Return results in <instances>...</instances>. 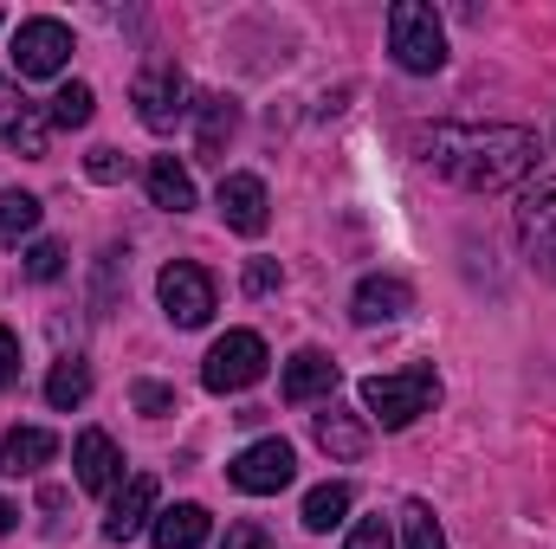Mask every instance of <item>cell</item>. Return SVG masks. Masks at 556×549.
Instances as JSON below:
<instances>
[{
    "mask_svg": "<svg viewBox=\"0 0 556 549\" xmlns=\"http://www.w3.org/2000/svg\"><path fill=\"white\" fill-rule=\"evenodd\" d=\"M538 130L525 124H433L420 130V162L466 194H498L538 168Z\"/></svg>",
    "mask_w": 556,
    "mask_h": 549,
    "instance_id": "1",
    "label": "cell"
},
{
    "mask_svg": "<svg viewBox=\"0 0 556 549\" xmlns=\"http://www.w3.org/2000/svg\"><path fill=\"white\" fill-rule=\"evenodd\" d=\"M155 291H162V310H168L175 330H201V323L214 317V278L201 272V266H188V259L162 266Z\"/></svg>",
    "mask_w": 556,
    "mask_h": 549,
    "instance_id": "5",
    "label": "cell"
},
{
    "mask_svg": "<svg viewBox=\"0 0 556 549\" xmlns=\"http://www.w3.org/2000/svg\"><path fill=\"white\" fill-rule=\"evenodd\" d=\"M65 59H72V26L65 20H20V33H13L20 78H59Z\"/></svg>",
    "mask_w": 556,
    "mask_h": 549,
    "instance_id": "6",
    "label": "cell"
},
{
    "mask_svg": "<svg viewBox=\"0 0 556 549\" xmlns=\"http://www.w3.org/2000/svg\"><path fill=\"white\" fill-rule=\"evenodd\" d=\"M330 388H337V362H330L324 349H298V356L285 362L278 395H285L291 408H304V401H317V395H330Z\"/></svg>",
    "mask_w": 556,
    "mask_h": 549,
    "instance_id": "15",
    "label": "cell"
},
{
    "mask_svg": "<svg viewBox=\"0 0 556 549\" xmlns=\"http://www.w3.org/2000/svg\"><path fill=\"white\" fill-rule=\"evenodd\" d=\"M518 240L531 253V266L556 278V175H544L525 201H518Z\"/></svg>",
    "mask_w": 556,
    "mask_h": 549,
    "instance_id": "8",
    "label": "cell"
},
{
    "mask_svg": "<svg viewBox=\"0 0 556 549\" xmlns=\"http://www.w3.org/2000/svg\"><path fill=\"white\" fill-rule=\"evenodd\" d=\"M85 175H91V181H117V175H124V155H117V149H91Z\"/></svg>",
    "mask_w": 556,
    "mask_h": 549,
    "instance_id": "29",
    "label": "cell"
},
{
    "mask_svg": "<svg viewBox=\"0 0 556 549\" xmlns=\"http://www.w3.org/2000/svg\"><path fill=\"white\" fill-rule=\"evenodd\" d=\"M343 549H395V537H389V524L382 518H363L356 531H350V544Z\"/></svg>",
    "mask_w": 556,
    "mask_h": 549,
    "instance_id": "28",
    "label": "cell"
},
{
    "mask_svg": "<svg viewBox=\"0 0 556 549\" xmlns=\"http://www.w3.org/2000/svg\"><path fill=\"white\" fill-rule=\"evenodd\" d=\"M343 518H350V485H337V478H330V485H317V491L304 498V531H317V537H324V531H337Z\"/></svg>",
    "mask_w": 556,
    "mask_h": 549,
    "instance_id": "22",
    "label": "cell"
},
{
    "mask_svg": "<svg viewBox=\"0 0 556 549\" xmlns=\"http://www.w3.org/2000/svg\"><path fill=\"white\" fill-rule=\"evenodd\" d=\"M91 111H98L91 85H78V78H72V85H59V98H52V111H46V117H52L59 130H85V124H91Z\"/></svg>",
    "mask_w": 556,
    "mask_h": 549,
    "instance_id": "24",
    "label": "cell"
},
{
    "mask_svg": "<svg viewBox=\"0 0 556 549\" xmlns=\"http://www.w3.org/2000/svg\"><path fill=\"white\" fill-rule=\"evenodd\" d=\"M402 544L408 549H446V537H440V524H433V511H427V505H408V511H402Z\"/></svg>",
    "mask_w": 556,
    "mask_h": 549,
    "instance_id": "25",
    "label": "cell"
},
{
    "mask_svg": "<svg viewBox=\"0 0 556 549\" xmlns=\"http://www.w3.org/2000/svg\"><path fill=\"white\" fill-rule=\"evenodd\" d=\"M220 549H273V537H266L260 524H233V531H227V544H220Z\"/></svg>",
    "mask_w": 556,
    "mask_h": 549,
    "instance_id": "31",
    "label": "cell"
},
{
    "mask_svg": "<svg viewBox=\"0 0 556 549\" xmlns=\"http://www.w3.org/2000/svg\"><path fill=\"white\" fill-rule=\"evenodd\" d=\"M13 375H20V336H13V330L0 323V388H7Z\"/></svg>",
    "mask_w": 556,
    "mask_h": 549,
    "instance_id": "30",
    "label": "cell"
},
{
    "mask_svg": "<svg viewBox=\"0 0 556 549\" xmlns=\"http://www.w3.org/2000/svg\"><path fill=\"white\" fill-rule=\"evenodd\" d=\"M130 98H137V117L155 130V137H162V130H175V124L194 111V104H188V78H181L175 65H149Z\"/></svg>",
    "mask_w": 556,
    "mask_h": 549,
    "instance_id": "9",
    "label": "cell"
},
{
    "mask_svg": "<svg viewBox=\"0 0 556 549\" xmlns=\"http://www.w3.org/2000/svg\"><path fill=\"white\" fill-rule=\"evenodd\" d=\"M59 272H65V246H59V240H39V246L26 253V278H39V284H52Z\"/></svg>",
    "mask_w": 556,
    "mask_h": 549,
    "instance_id": "26",
    "label": "cell"
},
{
    "mask_svg": "<svg viewBox=\"0 0 556 549\" xmlns=\"http://www.w3.org/2000/svg\"><path fill=\"white\" fill-rule=\"evenodd\" d=\"M142 181H149V201H155V207H168V214H188V207H194V181H188V168H181L175 155H155Z\"/></svg>",
    "mask_w": 556,
    "mask_h": 549,
    "instance_id": "19",
    "label": "cell"
},
{
    "mask_svg": "<svg viewBox=\"0 0 556 549\" xmlns=\"http://www.w3.org/2000/svg\"><path fill=\"white\" fill-rule=\"evenodd\" d=\"M85 395H91V362H78V356H65L52 375H46V401L65 413V408H85Z\"/></svg>",
    "mask_w": 556,
    "mask_h": 549,
    "instance_id": "21",
    "label": "cell"
},
{
    "mask_svg": "<svg viewBox=\"0 0 556 549\" xmlns=\"http://www.w3.org/2000/svg\"><path fill=\"white\" fill-rule=\"evenodd\" d=\"M317 446H324L330 459H363V452H369V426L343 408H324L317 413Z\"/></svg>",
    "mask_w": 556,
    "mask_h": 549,
    "instance_id": "18",
    "label": "cell"
},
{
    "mask_svg": "<svg viewBox=\"0 0 556 549\" xmlns=\"http://www.w3.org/2000/svg\"><path fill=\"white\" fill-rule=\"evenodd\" d=\"M389 52H395V65H402V72L433 78V72L446 65V26H440V13H433V7H420V0L389 7Z\"/></svg>",
    "mask_w": 556,
    "mask_h": 549,
    "instance_id": "3",
    "label": "cell"
},
{
    "mask_svg": "<svg viewBox=\"0 0 556 549\" xmlns=\"http://www.w3.org/2000/svg\"><path fill=\"white\" fill-rule=\"evenodd\" d=\"M260 375H266V336H260V330H227V336L207 349V362H201L207 395H240V388H253Z\"/></svg>",
    "mask_w": 556,
    "mask_h": 549,
    "instance_id": "4",
    "label": "cell"
},
{
    "mask_svg": "<svg viewBox=\"0 0 556 549\" xmlns=\"http://www.w3.org/2000/svg\"><path fill=\"white\" fill-rule=\"evenodd\" d=\"M72 465H78V485H85V491H111V485L124 478V452H117V439H111L104 426H85V433H78Z\"/></svg>",
    "mask_w": 556,
    "mask_h": 549,
    "instance_id": "13",
    "label": "cell"
},
{
    "mask_svg": "<svg viewBox=\"0 0 556 549\" xmlns=\"http://www.w3.org/2000/svg\"><path fill=\"white\" fill-rule=\"evenodd\" d=\"M26 233H39V201L20 194V188H7L0 194V246H20Z\"/></svg>",
    "mask_w": 556,
    "mask_h": 549,
    "instance_id": "23",
    "label": "cell"
},
{
    "mask_svg": "<svg viewBox=\"0 0 556 549\" xmlns=\"http://www.w3.org/2000/svg\"><path fill=\"white\" fill-rule=\"evenodd\" d=\"M415 310V291H408V278L395 272H369L356 284V304H350V317L363 323V330H376V323H402Z\"/></svg>",
    "mask_w": 556,
    "mask_h": 549,
    "instance_id": "11",
    "label": "cell"
},
{
    "mask_svg": "<svg viewBox=\"0 0 556 549\" xmlns=\"http://www.w3.org/2000/svg\"><path fill=\"white\" fill-rule=\"evenodd\" d=\"M130 401H137V413L162 420V413H175V388H162V382H137V388H130Z\"/></svg>",
    "mask_w": 556,
    "mask_h": 549,
    "instance_id": "27",
    "label": "cell"
},
{
    "mask_svg": "<svg viewBox=\"0 0 556 549\" xmlns=\"http://www.w3.org/2000/svg\"><path fill=\"white\" fill-rule=\"evenodd\" d=\"M207 531H214V518H207L201 505H168V511H155V524H149L155 549H201Z\"/></svg>",
    "mask_w": 556,
    "mask_h": 549,
    "instance_id": "16",
    "label": "cell"
},
{
    "mask_svg": "<svg viewBox=\"0 0 556 549\" xmlns=\"http://www.w3.org/2000/svg\"><path fill=\"white\" fill-rule=\"evenodd\" d=\"M52 452H59V433H46V426H13V433H7V446H0L7 472H39Z\"/></svg>",
    "mask_w": 556,
    "mask_h": 549,
    "instance_id": "20",
    "label": "cell"
},
{
    "mask_svg": "<svg viewBox=\"0 0 556 549\" xmlns=\"http://www.w3.org/2000/svg\"><path fill=\"white\" fill-rule=\"evenodd\" d=\"M155 524V478L137 472V478H124V491H117V505H111V518H104V537L111 544H130Z\"/></svg>",
    "mask_w": 556,
    "mask_h": 549,
    "instance_id": "14",
    "label": "cell"
},
{
    "mask_svg": "<svg viewBox=\"0 0 556 549\" xmlns=\"http://www.w3.org/2000/svg\"><path fill=\"white\" fill-rule=\"evenodd\" d=\"M0 142H7L13 155H33V162L52 149V117H46L39 104H26L7 78H0Z\"/></svg>",
    "mask_w": 556,
    "mask_h": 549,
    "instance_id": "10",
    "label": "cell"
},
{
    "mask_svg": "<svg viewBox=\"0 0 556 549\" xmlns=\"http://www.w3.org/2000/svg\"><path fill=\"white\" fill-rule=\"evenodd\" d=\"M220 220H227L233 233L260 240V233H266V220H273L266 181H260V175H227V181H220Z\"/></svg>",
    "mask_w": 556,
    "mask_h": 549,
    "instance_id": "12",
    "label": "cell"
},
{
    "mask_svg": "<svg viewBox=\"0 0 556 549\" xmlns=\"http://www.w3.org/2000/svg\"><path fill=\"white\" fill-rule=\"evenodd\" d=\"M433 401H440V375H433L427 362L395 369V375H369V382H363V408H369V420H382L389 433L415 426Z\"/></svg>",
    "mask_w": 556,
    "mask_h": 549,
    "instance_id": "2",
    "label": "cell"
},
{
    "mask_svg": "<svg viewBox=\"0 0 556 549\" xmlns=\"http://www.w3.org/2000/svg\"><path fill=\"white\" fill-rule=\"evenodd\" d=\"M247 291H253V297L278 291V266H273V259H253V266H247Z\"/></svg>",
    "mask_w": 556,
    "mask_h": 549,
    "instance_id": "32",
    "label": "cell"
},
{
    "mask_svg": "<svg viewBox=\"0 0 556 549\" xmlns=\"http://www.w3.org/2000/svg\"><path fill=\"white\" fill-rule=\"evenodd\" d=\"M227 478H233L240 491H253V498H273V491H285V485L298 478V452H291L285 439H253V446L227 465Z\"/></svg>",
    "mask_w": 556,
    "mask_h": 549,
    "instance_id": "7",
    "label": "cell"
},
{
    "mask_svg": "<svg viewBox=\"0 0 556 549\" xmlns=\"http://www.w3.org/2000/svg\"><path fill=\"white\" fill-rule=\"evenodd\" d=\"M13 518H20V511H13V505H7V498H0V537H7V531H13Z\"/></svg>",
    "mask_w": 556,
    "mask_h": 549,
    "instance_id": "33",
    "label": "cell"
},
{
    "mask_svg": "<svg viewBox=\"0 0 556 549\" xmlns=\"http://www.w3.org/2000/svg\"><path fill=\"white\" fill-rule=\"evenodd\" d=\"M188 117H194V149H201V155H220L227 137L240 130V104H233V98H220V91H214V98H194V111H188Z\"/></svg>",
    "mask_w": 556,
    "mask_h": 549,
    "instance_id": "17",
    "label": "cell"
}]
</instances>
